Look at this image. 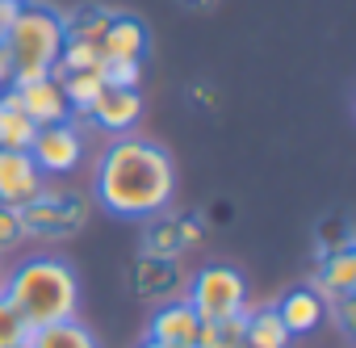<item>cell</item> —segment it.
I'll list each match as a JSON object with an SVG mask.
<instances>
[{"label":"cell","instance_id":"8fae6325","mask_svg":"<svg viewBox=\"0 0 356 348\" xmlns=\"http://www.w3.org/2000/svg\"><path fill=\"white\" fill-rule=\"evenodd\" d=\"M130 281H134V298H143V302H172L185 277H181V269H176V260L143 252L134 260V269H130Z\"/></svg>","mask_w":356,"mask_h":348},{"label":"cell","instance_id":"f546056e","mask_svg":"<svg viewBox=\"0 0 356 348\" xmlns=\"http://www.w3.org/2000/svg\"><path fill=\"white\" fill-rule=\"evenodd\" d=\"M138 348H163V344H155V340H143V344H138Z\"/></svg>","mask_w":356,"mask_h":348},{"label":"cell","instance_id":"9c48e42d","mask_svg":"<svg viewBox=\"0 0 356 348\" xmlns=\"http://www.w3.org/2000/svg\"><path fill=\"white\" fill-rule=\"evenodd\" d=\"M22 105V113L34 122V126H55V122H72V105L63 97V84L55 76H38V80H26V84H13L9 88Z\"/></svg>","mask_w":356,"mask_h":348},{"label":"cell","instance_id":"1f68e13d","mask_svg":"<svg viewBox=\"0 0 356 348\" xmlns=\"http://www.w3.org/2000/svg\"><path fill=\"white\" fill-rule=\"evenodd\" d=\"M17 5H26V0H17Z\"/></svg>","mask_w":356,"mask_h":348},{"label":"cell","instance_id":"2e32d148","mask_svg":"<svg viewBox=\"0 0 356 348\" xmlns=\"http://www.w3.org/2000/svg\"><path fill=\"white\" fill-rule=\"evenodd\" d=\"M243 340L260 344V348H289V331L277 315V306H260V310H243Z\"/></svg>","mask_w":356,"mask_h":348},{"label":"cell","instance_id":"d6a6232c","mask_svg":"<svg viewBox=\"0 0 356 348\" xmlns=\"http://www.w3.org/2000/svg\"><path fill=\"white\" fill-rule=\"evenodd\" d=\"M22 348H30V344H22Z\"/></svg>","mask_w":356,"mask_h":348},{"label":"cell","instance_id":"6da1fadb","mask_svg":"<svg viewBox=\"0 0 356 348\" xmlns=\"http://www.w3.org/2000/svg\"><path fill=\"white\" fill-rule=\"evenodd\" d=\"M172 193H176V164L159 143L122 134L97 155L92 198L101 202V210L147 223L172 206Z\"/></svg>","mask_w":356,"mask_h":348},{"label":"cell","instance_id":"277c9868","mask_svg":"<svg viewBox=\"0 0 356 348\" xmlns=\"http://www.w3.org/2000/svg\"><path fill=\"white\" fill-rule=\"evenodd\" d=\"M185 302L197 310L202 323H218V319H231V315L248 310V281L231 264H206L202 273H193Z\"/></svg>","mask_w":356,"mask_h":348},{"label":"cell","instance_id":"9a60e30c","mask_svg":"<svg viewBox=\"0 0 356 348\" xmlns=\"http://www.w3.org/2000/svg\"><path fill=\"white\" fill-rule=\"evenodd\" d=\"M34 134H38V126L22 113L17 97L5 88V93H0V147H5V151H30Z\"/></svg>","mask_w":356,"mask_h":348},{"label":"cell","instance_id":"cb8c5ba5","mask_svg":"<svg viewBox=\"0 0 356 348\" xmlns=\"http://www.w3.org/2000/svg\"><path fill=\"white\" fill-rule=\"evenodd\" d=\"M22 235H26V231H22V210H13V206H0V252H5V248H13Z\"/></svg>","mask_w":356,"mask_h":348},{"label":"cell","instance_id":"e0dca14e","mask_svg":"<svg viewBox=\"0 0 356 348\" xmlns=\"http://www.w3.org/2000/svg\"><path fill=\"white\" fill-rule=\"evenodd\" d=\"M30 348H97V335L80 323V319H63V323H51V327H34Z\"/></svg>","mask_w":356,"mask_h":348},{"label":"cell","instance_id":"5b68a950","mask_svg":"<svg viewBox=\"0 0 356 348\" xmlns=\"http://www.w3.org/2000/svg\"><path fill=\"white\" fill-rule=\"evenodd\" d=\"M84 219H88V202L67 189H51V181L30 206H22V231L38 239H67L84 227Z\"/></svg>","mask_w":356,"mask_h":348},{"label":"cell","instance_id":"7a4b0ae2","mask_svg":"<svg viewBox=\"0 0 356 348\" xmlns=\"http://www.w3.org/2000/svg\"><path fill=\"white\" fill-rule=\"evenodd\" d=\"M5 298L9 306L34 327H51L63 319H76L80 310V277L63 256H30L17 269L5 273Z\"/></svg>","mask_w":356,"mask_h":348},{"label":"cell","instance_id":"4fadbf2b","mask_svg":"<svg viewBox=\"0 0 356 348\" xmlns=\"http://www.w3.org/2000/svg\"><path fill=\"white\" fill-rule=\"evenodd\" d=\"M101 59H134L143 63V51H147V26L138 17H118L109 22V30L101 34Z\"/></svg>","mask_w":356,"mask_h":348},{"label":"cell","instance_id":"8992f818","mask_svg":"<svg viewBox=\"0 0 356 348\" xmlns=\"http://www.w3.org/2000/svg\"><path fill=\"white\" fill-rule=\"evenodd\" d=\"M30 159L38 164L42 177H67L84 164V134L72 122H55V126H38L34 143H30Z\"/></svg>","mask_w":356,"mask_h":348},{"label":"cell","instance_id":"83f0119b","mask_svg":"<svg viewBox=\"0 0 356 348\" xmlns=\"http://www.w3.org/2000/svg\"><path fill=\"white\" fill-rule=\"evenodd\" d=\"M185 5H193V9H210L214 0H185Z\"/></svg>","mask_w":356,"mask_h":348},{"label":"cell","instance_id":"7c38bea8","mask_svg":"<svg viewBox=\"0 0 356 348\" xmlns=\"http://www.w3.org/2000/svg\"><path fill=\"white\" fill-rule=\"evenodd\" d=\"M277 315H281V323H285L289 335H310V331L323 323L327 302H323L310 285H298V290H289V294L277 302Z\"/></svg>","mask_w":356,"mask_h":348},{"label":"cell","instance_id":"52a82bcc","mask_svg":"<svg viewBox=\"0 0 356 348\" xmlns=\"http://www.w3.org/2000/svg\"><path fill=\"white\" fill-rule=\"evenodd\" d=\"M84 113L92 118V126H97V130H105V134L122 139V134H130V130L138 126V118H143V97H138V88L105 84V88L92 97V105H88Z\"/></svg>","mask_w":356,"mask_h":348},{"label":"cell","instance_id":"ffe728a7","mask_svg":"<svg viewBox=\"0 0 356 348\" xmlns=\"http://www.w3.org/2000/svg\"><path fill=\"white\" fill-rule=\"evenodd\" d=\"M59 84H63L67 105L84 113V109L92 105V97L105 88V72H101V68H97V72H67V76H59Z\"/></svg>","mask_w":356,"mask_h":348},{"label":"cell","instance_id":"30bf717a","mask_svg":"<svg viewBox=\"0 0 356 348\" xmlns=\"http://www.w3.org/2000/svg\"><path fill=\"white\" fill-rule=\"evenodd\" d=\"M197 331H202V319H197V310L185 298L159 302L155 315H151V323H147V340H155L163 348H193Z\"/></svg>","mask_w":356,"mask_h":348},{"label":"cell","instance_id":"7402d4cb","mask_svg":"<svg viewBox=\"0 0 356 348\" xmlns=\"http://www.w3.org/2000/svg\"><path fill=\"white\" fill-rule=\"evenodd\" d=\"M30 340V323L9 306V298L0 294V348H22Z\"/></svg>","mask_w":356,"mask_h":348},{"label":"cell","instance_id":"d4e9b609","mask_svg":"<svg viewBox=\"0 0 356 348\" xmlns=\"http://www.w3.org/2000/svg\"><path fill=\"white\" fill-rule=\"evenodd\" d=\"M176 235H181V248H197L206 239V227L189 214V219H176Z\"/></svg>","mask_w":356,"mask_h":348},{"label":"cell","instance_id":"44dd1931","mask_svg":"<svg viewBox=\"0 0 356 348\" xmlns=\"http://www.w3.org/2000/svg\"><path fill=\"white\" fill-rule=\"evenodd\" d=\"M113 13L109 9H76L72 17H63V30L67 38H80V42H101V34L109 30Z\"/></svg>","mask_w":356,"mask_h":348},{"label":"cell","instance_id":"4316f807","mask_svg":"<svg viewBox=\"0 0 356 348\" xmlns=\"http://www.w3.org/2000/svg\"><path fill=\"white\" fill-rule=\"evenodd\" d=\"M214 223H231V206L218 202V206H214Z\"/></svg>","mask_w":356,"mask_h":348},{"label":"cell","instance_id":"5bb4252c","mask_svg":"<svg viewBox=\"0 0 356 348\" xmlns=\"http://www.w3.org/2000/svg\"><path fill=\"white\" fill-rule=\"evenodd\" d=\"M314 294H318L323 302H327V298H352V294H356V252H352V248H339V252H327V256H323Z\"/></svg>","mask_w":356,"mask_h":348},{"label":"cell","instance_id":"603a6c76","mask_svg":"<svg viewBox=\"0 0 356 348\" xmlns=\"http://www.w3.org/2000/svg\"><path fill=\"white\" fill-rule=\"evenodd\" d=\"M105 84H122V88H138V76H143V63L134 59H105Z\"/></svg>","mask_w":356,"mask_h":348},{"label":"cell","instance_id":"484cf974","mask_svg":"<svg viewBox=\"0 0 356 348\" xmlns=\"http://www.w3.org/2000/svg\"><path fill=\"white\" fill-rule=\"evenodd\" d=\"M17 13H22L17 0H0V38L9 34V26H13V17H17Z\"/></svg>","mask_w":356,"mask_h":348},{"label":"cell","instance_id":"ba28073f","mask_svg":"<svg viewBox=\"0 0 356 348\" xmlns=\"http://www.w3.org/2000/svg\"><path fill=\"white\" fill-rule=\"evenodd\" d=\"M42 189H47V177L38 172V164L30 159V151H5V147H0V206L22 210Z\"/></svg>","mask_w":356,"mask_h":348},{"label":"cell","instance_id":"f1b7e54d","mask_svg":"<svg viewBox=\"0 0 356 348\" xmlns=\"http://www.w3.org/2000/svg\"><path fill=\"white\" fill-rule=\"evenodd\" d=\"M5 273H9V269H5V260H0V294H5Z\"/></svg>","mask_w":356,"mask_h":348},{"label":"cell","instance_id":"3957f363","mask_svg":"<svg viewBox=\"0 0 356 348\" xmlns=\"http://www.w3.org/2000/svg\"><path fill=\"white\" fill-rule=\"evenodd\" d=\"M67 42V30H63V17L55 9H42V5H22V13L13 17L9 34L0 38L9 63H13V84H26V80H38V76H51L59 51ZM9 84V88H13Z\"/></svg>","mask_w":356,"mask_h":348},{"label":"cell","instance_id":"ac0fdd59","mask_svg":"<svg viewBox=\"0 0 356 348\" xmlns=\"http://www.w3.org/2000/svg\"><path fill=\"white\" fill-rule=\"evenodd\" d=\"M97 68H105L101 47H97V42L67 38V42H63V51H59V59H55V68H51V76L59 80V76H67V72H97Z\"/></svg>","mask_w":356,"mask_h":348},{"label":"cell","instance_id":"4dcf8cb0","mask_svg":"<svg viewBox=\"0 0 356 348\" xmlns=\"http://www.w3.org/2000/svg\"><path fill=\"white\" fill-rule=\"evenodd\" d=\"M239 348H260V344H252V340H243V344H239Z\"/></svg>","mask_w":356,"mask_h":348},{"label":"cell","instance_id":"d6986e66","mask_svg":"<svg viewBox=\"0 0 356 348\" xmlns=\"http://www.w3.org/2000/svg\"><path fill=\"white\" fill-rule=\"evenodd\" d=\"M143 244H147V252L151 256H168V260H176L185 248H181V235H176V219L172 214H155V219H147V235H143Z\"/></svg>","mask_w":356,"mask_h":348}]
</instances>
